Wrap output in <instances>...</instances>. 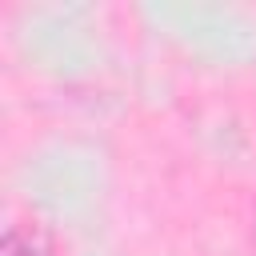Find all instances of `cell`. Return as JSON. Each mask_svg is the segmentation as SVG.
<instances>
[{
	"instance_id": "cell-1",
	"label": "cell",
	"mask_w": 256,
	"mask_h": 256,
	"mask_svg": "<svg viewBox=\"0 0 256 256\" xmlns=\"http://www.w3.org/2000/svg\"><path fill=\"white\" fill-rule=\"evenodd\" d=\"M48 252H52V236L36 220L12 224L4 232V256H48Z\"/></svg>"
}]
</instances>
